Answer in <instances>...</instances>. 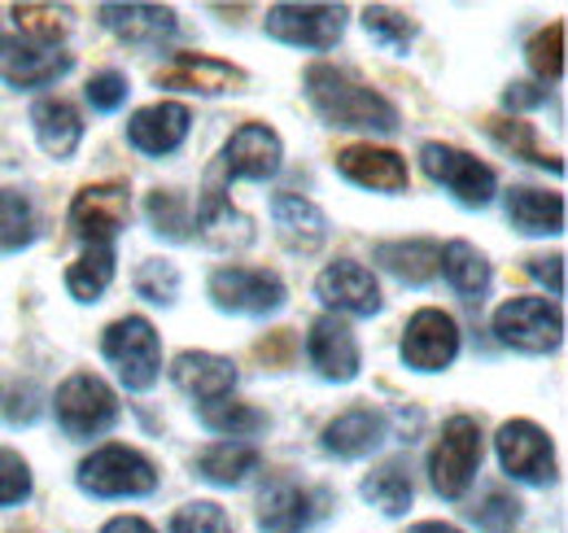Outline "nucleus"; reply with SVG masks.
Here are the masks:
<instances>
[{"label":"nucleus","mask_w":568,"mask_h":533,"mask_svg":"<svg viewBox=\"0 0 568 533\" xmlns=\"http://www.w3.org/2000/svg\"><path fill=\"white\" fill-rule=\"evenodd\" d=\"M302 92L311 101V110L342 132H398V105L376 92L372 83L355 79L351 70L333 67V62H315L302 74Z\"/></svg>","instance_id":"f257e3e1"},{"label":"nucleus","mask_w":568,"mask_h":533,"mask_svg":"<svg viewBox=\"0 0 568 533\" xmlns=\"http://www.w3.org/2000/svg\"><path fill=\"white\" fill-rule=\"evenodd\" d=\"M486 460V433L477 415H450L428 451V485L442 499H464Z\"/></svg>","instance_id":"f03ea898"},{"label":"nucleus","mask_w":568,"mask_h":533,"mask_svg":"<svg viewBox=\"0 0 568 533\" xmlns=\"http://www.w3.org/2000/svg\"><path fill=\"white\" fill-rule=\"evenodd\" d=\"M158 464L136 451V446H123V442H110V446H97L83 464L74 467V485L92 499H144L158 490Z\"/></svg>","instance_id":"7ed1b4c3"},{"label":"nucleus","mask_w":568,"mask_h":533,"mask_svg":"<svg viewBox=\"0 0 568 533\" xmlns=\"http://www.w3.org/2000/svg\"><path fill=\"white\" fill-rule=\"evenodd\" d=\"M101 354L132 394H149L162 376V341H158V329L144 315L114 320L101 333Z\"/></svg>","instance_id":"20e7f679"},{"label":"nucleus","mask_w":568,"mask_h":533,"mask_svg":"<svg viewBox=\"0 0 568 533\" xmlns=\"http://www.w3.org/2000/svg\"><path fill=\"white\" fill-rule=\"evenodd\" d=\"M53 415H58V429L67 438L92 442L119 424V394L97 372H74L53 394Z\"/></svg>","instance_id":"39448f33"},{"label":"nucleus","mask_w":568,"mask_h":533,"mask_svg":"<svg viewBox=\"0 0 568 533\" xmlns=\"http://www.w3.org/2000/svg\"><path fill=\"white\" fill-rule=\"evenodd\" d=\"M490 333L516 354H556L565 341V315L551 298H507L490 320Z\"/></svg>","instance_id":"423d86ee"},{"label":"nucleus","mask_w":568,"mask_h":533,"mask_svg":"<svg viewBox=\"0 0 568 533\" xmlns=\"http://www.w3.org/2000/svg\"><path fill=\"white\" fill-rule=\"evenodd\" d=\"M420 167H425V175L437 189H446L450 198L459 201V205H468V210L490 205L498 193L495 167H486L468 149H455V144H442V140H425L420 144Z\"/></svg>","instance_id":"0eeeda50"},{"label":"nucleus","mask_w":568,"mask_h":533,"mask_svg":"<svg viewBox=\"0 0 568 533\" xmlns=\"http://www.w3.org/2000/svg\"><path fill=\"white\" fill-rule=\"evenodd\" d=\"M206 289L223 315H245V320H267L288 302L281 271H267V266H219Z\"/></svg>","instance_id":"6e6552de"},{"label":"nucleus","mask_w":568,"mask_h":533,"mask_svg":"<svg viewBox=\"0 0 568 533\" xmlns=\"http://www.w3.org/2000/svg\"><path fill=\"white\" fill-rule=\"evenodd\" d=\"M284 167V140L276 128L267 123H241L236 132L223 140V153L211 167V175L219 184L232 180H250V184H267L276 180Z\"/></svg>","instance_id":"1a4fd4ad"},{"label":"nucleus","mask_w":568,"mask_h":533,"mask_svg":"<svg viewBox=\"0 0 568 533\" xmlns=\"http://www.w3.org/2000/svg\"><path fill=\"white\" fill-rule=\"evenodd\" d=\"M346 18L351 13L342 4H272L263 18V31L284 49L328 53L346 36Z\"/></svg>","instance_id":"9d476101"},{"label":"nucleus","mask_w":568,"mask_h":533,"mask_svg":"<svg viewBox=\"0 0 568 533\" xmlns=\"http://www.w3.org/2000/svg\"><path fill=\"white\" fill-rule=\"evenodd\" d=\"M498 467L520 485H551L556 481V446L551 433L534 420H507L495 433Z\"/></svg>","instance_id":"9b49d317"},{"label":"nucleus","mask_w":568,"mask_h":533,"mask_svg":"<svg viewBox=\"0 0 568 533\" xmlns=\"http://www.w3.org/2000/svg\"><path fill=\"white\" fill-rule=\"evenodd\" d=\"M132 223V189L110 180V184H88L71 201V232L83 245H114V237Z\"/></svg>","instance_id":"f8f14e48"},{"label":"nucleus","mask_w":568,"mask_h":533,"mask_svg":"<svg viewBox=\"0 0 568 533\" xmlns=\"http://www.w3.org/2000/svg\"><path fill=\"white\" fill-rule=\"evenodd\" d=\"M333 507L328 490H311L297 481H272L258 494V530L263 533H311Z\"/></svg>","instance_id":"ddd939ff"},{"label":"nucleus","mask_w":568,"mask_h":533,"mask_svg":"<svg viewBox=\"0 0 568 533\" xmlns=\"http://www.w3.org/2000/svg\"><path fill=\"white\" fill-rule=\"evenodd\" d=\"M403 363L412 368V372H446L455 359H459V324H455V315L450 311H437V306H425V311H416L412 320H407V329H403Z\"/></svg>","instance_id":"4468645a"},{"label":"nucleus","mask_w":568,"mask_h":533,"mask_svg":"<svg viewBox=\"0 0 568 533\" xmlns=\"http://www.w3.org/2000/svg\"><path fill=\"white\" fill-rule=\"evenodd\" d=\"M74 58L67 49H49L22 36H0V83H9L13 92H36V88H53L58 79H67Z\"/></svg>","instance_id":"2eb2a0df"},{"label":"nucleus","mask_w":568,"mask_h":533,"mask_svg":"<svg viewBox=\"0 0 568 533\" xmlns=\"http://www.w3.org/2000/svg\"><path fill=\"white\" fill-rule=\"evenodd\" d=\"M315 298L328 306V315H342V320H372L385 306L376 275L363 263H351V259L328 263L315 275Z\"/></svg>","instance_id":"dca6fc26"},{"label":"nucleus","mask_w":568,"mask_h":533,"mask_svg":"<svg viewBox=\"0 0 568 533\" xmlns=\"http://www.w3.org/2000/svg\"><path fill=\"white\" fill-rule=\"evenodd\" d=\"M306 363L315 368V376H324L328 385H351L363 368V350H358L355 329L342 315H320L311 320L306 333Z\"/></svg>","instance_id":"f3484780"},{"label":"nucleus","mask_w":568,"mask_h":533,"mask_svg":"<svg viewBox=\"0 0 568 533\" xmlns=\"http://www.w3.org/2000/svg\"><path fill=\"white\" fill-rule=\"evenodd\" d=\"M193 237H197L202 245H211V250H223V254L254 245V219L232 205L227 184H219L214 175H206V189H202V198H197Z\"/></svg>","instance_id":"a211bd4d"},{"label":"nucleus","mask_w":568,"mask_h":533,"mask_svg":"<svg viewBox=\"0 0 568 533\" xmlns=\"http://www.w3.org/2000/svg\"><path fill=\"white\" fill-rule=\"evenodd\" d=\"M337 175L367 193H407L412 189V167L403 153L381 149V144H346L337 158Z\"/></svg>","instance_id":"6ab92c4d"},{"label":"nucleus","mask_w":568,"mask_h":533,"mask_svg":"<svg viewBox=\"0 0 568 533\" xmlns=\"http://www.w3.org/2000/svg\"><path fill=\"white\" fill-rule=\"evenodd\" d=\"M245 70L211 58V53H175L166 67L158 70V88L166 92H197V97H223L245 88Z\"/></svg>","instance_id":"aec40b11"},{"label":"nucleus","mask_w":568,"mask_h":533,"mask_svg":"<svg viewBox=\"0 0 568 533\" xmlns=\"http://www.w3.org/2000/svg\"><path fill=\"white\" fill-rule=\"evenodd\" d=\"M193 132V110L184 101H153L128 119V144L144 158H171Z\"/></svg>","instance_id":"412c9836"},{"label":"nucleus","mask_w":568,"mask_h":533,"mask_svg":"<svg viewBox=\"0 0 568 533\" xmlns=\"http://www.w3.org/2000/svg\"><path fill=\"white\" fill-rule=\"evenodd\" d=\"M171 381L184 399H193L197 406L219 399H232L236 390V363L214 354V350H180L171 359Z\"/></svg>","instance_id":"4be33fe9"},{"label":"nucleus","mask_w":568,"mask_h":533,"mask_svg":"<svg viewBox=\"0 0 568 533\" xmlns=\"http://www.w3.org/2000/svg\"><path fill=\"white\" fill-rule=\"evenodd\" d=\"M385 438H389V420L381 411L351 406V411H342V415H333L324 424L320 446L328 455H337V460H367V455H376L385 446Z\"/></svg>","instance_id":"5701e85b"},{"label":"nucleus","mask_w":568,"mask_h":533,"mask_svg":"<svg viewBox=\"0 0 568 533\" xmlns=\"http://www.w3.org/2000/svg\"><path fill=\"white\" fill-rule=\"evenodd\" d=\"M272 228H276L284 250H293V254H315L328 241V214L302 193L272 198Z\"/></svg>","instance_id":"b1692460"},{"label":"nucleus","mask_w":568,"mask_h":533,"mask_svg":"<svg viewBox=\"0 0 568 533\" xmlns=\"http://www.w3.org/2000/svg\"><path fill=\"white\" fill-rule=\"evenodd\" d=\"M97 18H101V27L110 31V36H119L123 44H136V49H153V44H162V40H171L175 36V9H166V4H101L97 9Z\"/></svg>","instance_id":"393cba45"},{"label":"nucleus","mask_w":568,"mask_h":533,"mask_svg":"<svg viewBox=\"0 0 568 533\" xmlns=\"http://www.w3.org/2000/svg\"><path fill=\"white\" fill-rule=\"evenodd\" d=\"M31 132L40 140V149L58 162H71L74 149L83 144V119L67 97H40L31 105Z\"/></svg>","instance_id":"a878e982"},{"label":"nucleus","mask_w":568,"mask_h":533,"mask_svg":"<svg viewBox=\"0 0 568 533\" xmlns=\"http://www.w3.org/2000/svg\"><path fill=\"white\" fill-rule=\"evenodd\" d=\"M507 223L520 237H560L565 232V198L534 189V184H516L507 193Z\"/></svg>","instance_id":"bb28decb"},{"label":"nucleus","mask_w":568,"mask_h":533,"mask_svg":"<svg viewBox=\"0 0 568 533\" xmlns=\"http://www.w3.org/2000/svg\"><path fill=\"white\" fill-rule=\"evenodd\" d=\"M437 271H442V275L450 280V289H455L459 298H468V302H481V298L490 293V284H495V266H490V259H486L473 241H450V245H442Z\"/></svg>","instance_id":"cd10ccee"},{"label":"nucleus","mask_w":568,"mask_h":533,"mask_svg":"<svg viewBox=\"0 0 568 533\" xmlns=\"http://www.w3.org/2000/svg\"><path fill=\"white\" fill-rule=\"evenodd\" d=\"M437 254H442V245L437 241H425V237H412V241H381L376 250H372V263L385 266L394 280H403V284H428L433 275H437Z\"/></svg>","instance_id":"c85d7f7f"},{"label":"nucleus","mask_w":568,"mask_h":533,"mask_svg":"<svg viewBox=\"0 0 568 533\" xmlns=\"http://www.w3.org/2000/svg\"><path fill=\"white\" fill-rule=\"evenodd\" d=\"M193 467H197L202 481L232 490V485H245V481L263 467V455H258L254 442H211V446L193 460Z\"/></svg>","instance_id":"c756f323"},{"label":"nucleus","mask_w":568,"mask_h":533,"mask_svg":"<svg viewBox=\"0 0 568 533\" xmlns=\"http://www.w3.org/2000/svg\"><path fill=\"white\" fill-rule=\"evenodd\" d=\"M114 263H119L114 245H83V254L67 266V293L83 306L101 302L105 289L114 284Z\"/></svg>","instance_id":"7c9ffc66"},{"label":"nucleus","mask_w":568,"mask_h":533,"mask_svg":"<svg viewBox=\"0 0 568 533\" xmlns=\"http://www.w3.org/2000/svg\"><path fill=\"white\" fill-rule=\"evenodd\" d=\"M197 420L211 429L214 438H223V442H245V438H254V433L267 429V411H258V406L236 399H219L197 406Z\"/></svg>","instance_id":"2f4dec72"},{"label":"nucleus","mask_w":568,"mask_h":533,"mask_svg":"<svg viewBox=\"0 0 568 533\" xmlns=\"http://www.w3.org/2000/svg\"><path fill=\"white\" fill-rule=\"evenodd\" d=\"M358 494H363L381 516H403V512L412 507V499H416L412 476L398 464H385V467H376V472H367L363 485H358Z\"/></svg>","instance_id":"473e14b6"},{"label":"nucleus","mask_w":568,"mask_h":533,"mask_svg":"<svg viewBox=\"0 0 568 533\" xmlns=\"http://www.w3.org/2000/svg\"><path fill=\"white\" fill-rule=\"evenodd\" d=\"M13 27H18L13 36H22V40L62 49V40L71 36V9H58V4H13Z\"/></svg>","instance_id":"72a5a7b5"},{"label":"nucleus","mask_w":568,"mask_h":533,"mask_svg":"<svg viewBox=\"0 0 568 533\" xmlns=\"http://www.w3.org/2000/svg\"><path fill=\"white\" fill-rule=\"evenodd\" d=\"M363 31L385 49V53H407L420 36L416 18L403 13V9H389V4H367L363 9Z\"/></svg>","instance_id":"f704fd0d"},{"label":"nucleus","mask_w":568,"mask_h":533,"mask_svg":"<svg viewBox=\"0 0 568 533\" xmlns=\"http://www.w3.org/2000/svg\"><path fill=\"white\" fill-rule=\"evenodd\" d=\"M144 219L166 241H189L193 237V210H189L184 193H175V189H153L144 198Z\"/></svg>","instance_id":"c9c22d12"},{"label":"nucleus","mask_w":568,"mask_h":533,"mask_svg":"<svg viewBox=\"0 0 568 533\" xmlns=\"http://www.w3.org/2000/svg\"><path fill=\"white\" fill-rule=\"evenodd\" d=\"M36 241V205L18 189H0V254H18Z\"/></svg>","instance_id":"e433bc0d"},{"label":"nucleus","mask_w":568,"mask_h":533,"mask_svg":"<svg viewBox=\"0 0 568 533\" xmlns=\"http://www.w3.org/2000/svg\"><path fill=\"white\" fill-rule=\"evenodd\" d=\"M132 289L141 293L144 302H153V306H175L180 289H184V275H180V266L166 263V259H144L136 266V275H132Z\"/></svg>","instance_id":"4c0bfd02"},{"label":"nucleus","mask_w":568,"mask_h":533,"mask_svg":"<svg viewBox=\"0 0 568 533\" xmlns=\"http://www.w3.org/2000/svg\"><path fill=\"white\" fill-rule=\"evenodd\" d=\"M529 70L538 74L534 83H542V88L565 74V22H551L529 40Z\"/></svg>","instance_id":"58836bf2"},{"label":"nucleus","mask_w":568,"mask_h":533,"mask_svg":"<svg viewBox=\"0 0 568 533\" xmlns=\"http://www.w3.org/2000/svg\"><path fill=\"white\" fill-rule=\"evenodd\" d=\"M490 135H495L503 149H511L516 158H525V162H534V167H542V171H551V175H560V171H565V162H560V158H551L547 149H538V135H534V128H529V123H520V119L495 123V128H490Z\"/></svg>","instance_id":"ea45409f"},{"label":"nucleus","mask_w":568,"mask_h":533,"mask_svg":"<svg viewBox=\"0 0 568 533\" xmlns=\"http://www.w3.org/2000/svg\"><path fill=\"white\" fill-rule=\"evenodd\" d=\"M128 92H132V83H128L123 70H97L88 79V88H83V97H88V105L97 114H119L128 105Z\"/></svg>","instance_id":"a19ab883"},{"label":"nucleus","mask_w":568,"mask_h":533,"mask_svg":"<svg viewBox=\"0 0 568 533\" xmlns=\"http://www.w3.org/2000/svg\"><path fill=\"white\" fill-rule=\"evenodd\" d=\"M171 533H236L227 512L211 503V499H197V503H184L175 516H171Z\"/></svg>","instance_id":"79ce46f5"},{"label":"nucleus","mask_w":568,"mask_h":533,"mask_svg":"<svg viewBox=\"0 0 568 533\" xmlns=\"http://www.w3.org/2000/svg\"><path fill=\"white\" fill-rule=\"evenodd\" d=\"M31 490H36L31 464H27L18 451L0 446V507H18V503H27Z\"/></svg>","instance_id":"37998d69"},{"label":"nucleus","mask_w":568,"mask_h":533,"mask_svg":"<svg viewBox=\"0 0 568 533\" xmlns=\"http://www.w3.org/2000/svg\"><path fill=\"white\" fill-rule=\"evenodd\" d=\"M473 521L481 533H516L520 530V503L503 490H490L481 499V507H473Z\"/></svg>","instance_id":"c03bdc74"},{"label":"nucleus","mask_w":568,"mask_h":533,"mask_svg":"<svg viewBox=\"0 0 568 533\" xmlns=\"http://www.w3.org/2000/svg\"><path fill=\"white\" fill-rule=\"evenodd\" d=\"M0 415H4L9 424H36V415H40V390H36L31 381L4 385V390H0Z\"/></svg>","instance_id":"a18cd8bd"},{"label":"nucleus","mask_w":568,"mask_h":533,"mask_svg":"<svg viewBox=\"0 0 568 533\" xmlns=\"http://www.w3.org/2000/svg\"><path fill=\"white\" fill-rule=\"evenodd\" d=\"M547 97H551V88H542V83H507V92H503V110L525 114V110L547 105Z\"/></svg>","instance_id":"49530a36"},{"label":"nucleus","mask_w":568,"mask_h":533,"mask_svg":"<svg viewBox=\"0 0 568 533\" xmlns=\"http://www.w3.org/2000/svg\"><path fill=\"white\" fill-rule=\"evenodd\" d=\"M525 271H529V275H534L551 298H560V293H565V259H560V254H551V259H542V254H538V259H529V263H525Z\"/></svg>","instance_id":"de8ad7c7"},{"label":"nucleus","mask_w":568,"mask_h":533,"mask_svg":"<svg viewBox=\"0 0 568 533\" xmlns=\"http://www.w3.org/2000/svg\"><path fill=\"white\" fill-rule=\"evenodd\" d=\"M101 533H158L144 516H114V521H105Z\"/></svg>","instance_id":"09e8293b"},{"label":"nucleus","mask_w":568,"mask_h":533,"mask_svg":"<svg viewBox=\"0 0 568 533\" xmlns=\"http://www.w3.org/2000/svg\"><path fill=\"white\" fill-rule=\"evenodd\" d=\"M407 533H464L459 525H446V521H420V525H412Z\"/></svg>","instance_id":"8fccbe9b"}]
</instances>
